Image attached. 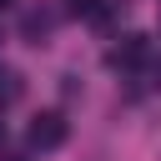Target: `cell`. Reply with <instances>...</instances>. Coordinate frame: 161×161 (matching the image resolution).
Listing matches in <instances>:
<instances>
[{
	"instance_id": "1",
	"label": "cell",
	"mask_w": 161,
	"mask_h": 161,
	"mask_svg": "<svg viewBox=\"0 0 161 161\" xmlns=\"http://www.w3.org/2000/svg\"><path fill=\"white\" fill-rule=\"evenodd\" d=\"M65 136H70V126H65V116H60V111H40V116L30 121V131H25L30 151H60V146H65Z\"/></svg>"
},
{
	"instance_id": "2",
	"label": "cell",
	"mask_w": 161,
	"mask_h": 161,
	"mask_svg": "<svg viewBox=\"0 0 161 161\" xmlns=\"http://www.w3.org/2000/svg\"><path fill=\"white\" fill-rule=\"evenodd\" d=\"M146 55H151V40H146V35H121V40L106 50V60H111L116 70H136V65H146Z\"/></svg>"
},
{
	"instance_id": "3",
	"label": "cell",
	"mask_w": 161,
	"mask_h": 161,
	"mask_svg": "<svg viewBox=\"0 0 161 161\" xmlns=\"http://www.w3.org/2000/svg\"><path fill=\"white\" fill-rule=\"evenodd\" d=\"M50 25H55V10H25V20H20V30H25L30 45H40L50 35Z\"/></svg>"
},
{
	"instance_id": "4",
	"label": "cell",
	"mask_w": 161,
	"mask_h": 161,
	"mask_svg": "<svg viewBox=\"0 0 161 161\" xmlns=\"http://www.w3.org/2000/svg\"><path fill=\"white\" fill-rule=\"evenodd\" d=\"M25 96V80H20V70L15 65H0V106H15Z\"/></svg>"
},
{
	"instance_id": "5",
	"label": "cell",
	"mask_w": 161,
	"mask_h": 161,
	"mask_svg": "<svg viewBox=\"0 0 161 161\" xmlns=\"http://www.w3.org/2000/svg\"><path fill=\"white\" fill-rule=\"evenodd\" d=\"M65 10L80 15V20H106L111 15V0H65Z\"/></svg>"
},
{
	"instance_id": "6",
	"label": "cell",
	"mask_w": 161,
	"mask_h": 161,
	"mask_svg": "<svg viewBox=\"0 0 161 161\" xmlns=\"http://www.w3.org/2000/svg\"><path fill=\"white\" fill-rule=\"evenodd\" d=\"M10 5H20V0H0V10H10Z\"/></svg>"
},
{
	"instance_id": "7",
	"label": "cell",
	"mask_w": 161,
	"mask_h": 161,
	"mask_svg": "<svg viewBox=\"0 0 161 161\" xmlns=\"http://www.w3.org/2000/svg\"><path fill=\"white\" fill-rule=\"evenodd\" d=\"M0 141H5V126H0Z\"/></svg>"
}]
</instances>
